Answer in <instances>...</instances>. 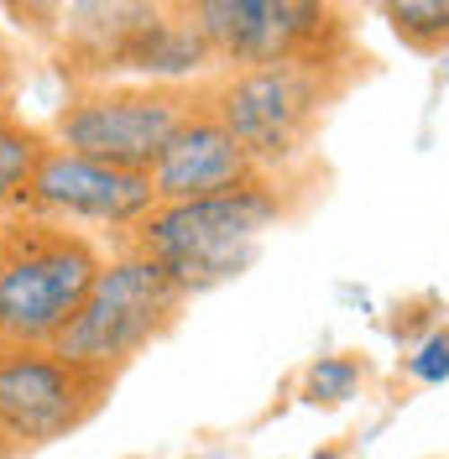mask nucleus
I'll return each mask as SVG.
<instances>
[{"label": "nucleus", "instance_id": "f257e3e1", "mask_svg": "<svg viewBox=\"0 0 449 459\" xmlns=\"http://www.w3.org/2000/svg\"><path fill=\"white\" fill-rule=\"evenodd\" d=\"M287 204L277 178H251L241 188L204 194V199L152 204L131 230H120V246L152 256L189 298L241 277L261 251V235L282 225Z\"/></svg>", "mask_w": 449, "mask_h": 459}, {"label": "nucleus", "instance_id": "f03ea898", "mask_svg": "<svg viewBox=\"0 0 449 459\" xmlns=\"http://www.w3.org/2000/svg\"><path fill=\"white\" fill-rule=\"evenodd\" d=\"M105 272V251L79 225L5 209L0 214V355L48 350Z\"/></svg>", "mask_w": 449, "mask_h": 459}, {"label": "nucleus", "instance_id": "7ed1b4c3", "mask_svg": "<svg viewBox=\"0 0 449 459\" xmlns=\"http://www.w3.org/2000/svg\"><path fill=\"white\" fill-rule=\"evenodd\" d=\"M365 68H319V63H261V68H220L204 79V105L224 120V131L246 146L267 178H282L309 157L324 120Z\"/></svg>", "mask_w": 449, "mask_h": 459}, {"label": "nucleus", "instance_id": "20e7f679", "mask_svg": "<svg viewBox=\"0 0 449 459\" xmlns=\"http://www.w3.org/2000/svg\"><path fill=\"white\" fill-rule=\"evenodd\" d=\"M198 27L220 68L261 63H319V68H365L350 0H178Z\"/></svg>", "mask_w": 449, "mask_h": 459}, {"label": "nucleus", "instance_id": "39448f33", "mask_svg": "<svg viewBox=\"0 0 449 459\" xmlns=\"http://www.w3.org/2000/svg\"><path fill=\"white\" fill-rule=\"evenodd\" d=\"M204 110V79L157 84V79H110V84H74L53 115V142L110 162V168L152 172L168 142Z\"/></svg>", "mask_w": 449, "mask_h": 459}, {"label": "nucleus", "instance_id": "423d86ee", "mask_svg": "<svg viewBox=\"0 0 449 459\" xmlns=\"http://www.w3.org/2000/svg\"><path fill=\"white\" fill-rule=\"evenodd\" d=\"M183 308H189V292L152 256L120 246L105 261V272L94 277L79 314L68 318V329L53 340V350L79 360V366L120 376L157 340H168L178 329V318H183Z\"/></svg>", "mask_w": 449, "mask_h": 459}, {"label": "nucleus", "instance_id": "0eeeda50", "mask_svg": "<svg viewBox=\"0 0 449 459\" xmlns=\"http://www.w3.org/2000/svg\"><path fill=\"white\" fill-rule=\"evenodd\" d=\"M115 381L120 376L79 366L53 344L0 355V459H27L89 429L110 407Z\"/></svg>", "mask_w": 449, "mask_h": 459}, {"label": "nucleus", "instance_id": "6e6552de", "mask_svg": "<svg viewBox=\"0 0 449 459\" xmlns=\"http://www.w3.org/2000/svg\"><path fill=\"white\" fill-rule=\"evenodd\" d=\"M152 204H157L152 172L110 168V162L79 157V152H68V146L53 142L48 162H42L37 178H31L27 204H22V209L53 214V220H68V225L131 230Z\"/></svg>", "mask_w": 449, "mask_h": 459}, {"label": "nucleus", "instance_id": "1a4fd4ad", "mask_svg": "<svg viewBox=\"0 0 449 459\" xmlns=\"http://www.w3.org/2000/svg\"><path fill=\"white\" fill-rule=\"evenodd\" d=\"M172 11V0H68L53 37L57 68L68 84H110L126 79L136 42Z\"/></svg>", "mask_w": 449, "mask_h": 459}, {"label": "nucleus", "instance_id": "9d476101", "mask_svg": "<svg viewBox=\"0 0 449 459\" xmlns=\"http://www.w3.org/2000/svg\"><path fill=\"white\" fill-rule=\"evenodd\" d=\"M251 178H267L246 157V146L224 131V120L209 105L178 131L168 142V152L157 157L152 168V188H157V204L172 199H204V194H224V188H241Z\"/></svg>", "mask_w": 449, "mask_h": 459}, {"label": "nucleus", "instance_id": "9b49d317", "mask_svg": "<svg viewBox=\"0 0 449 459\" xmlns=\"http://www.w3.org/2000/svg\"><path fill=\"white\" fill-rule=\"evenodd\" d=\"M48 152H53L48 131L27 126L16 110H0V214L27 204V188L48 162Z\"/></svg>", "mask_w": 449, "mask_h": 459}, {"label": "nucleus", "instance_id": "f8f14e48", "mask_svg": "<svg viewBox=\"0 0 449 459\" xmlns=\"http://www.w3.org/2000/svg\"><path fill=\"white\" fill-rule=\"evenodd\" d=\"M397 42L418 57L449 53V0H371Z\"/></svg>", "mask_w": 449, "mask_h": 459}, {"label": "nucleus", "instance_id": "ddd939ff", "mask_svg": "<svg viewBox=\"0 0 449 459\" xmlns=\"http://www.w3.org/2000/svg\"><path fill=\"white\" fill-rule=\"evenodd\" d=\"M361 386H365V366L356 355H324L304 376V402H313V407H345L350 397H361Z\"/></svg>", "mask_w": 449, "mask_h": 459}, {"label": "nucleus", "instance_id": "4468645a", "mask_svg": "<svg viewBox=\"0 0 449 459\" xmlns=\"http://www.w3.org/2000/svg\"><path fill=\"white\" fill-rule=\"evenodd\" d=\"M0 5H5V16H11L22 31H31V37H48V42L57 37V27H63V11H68V0H0Z\"/></svg>", "mask_w": 449, "mask_h": 459}, {"label": "nucleus", "instance_id": "2eb2a0df", "mask_svg": "<svg viewBox=\"0 0 449 459\" xmlns=\"http://www.w3.org/2000/svg\"><path fill=\"white\" fill-rule=\"evenodd\" d=\"M408 366H413V376H418L423 386H445L449 381V329H434Z\"/></svg>", "mask_w": 449, "mask_h": 459}, {"label": "nucleus", "instance_id": "dca6fc26", "mask_svg": "<svg viewBox=\"0 0 449 459\" xmlns=\"http://www.w3.org/2000/svg\"><path fill=\"white\" fill-rule=\"evenodd\" d=\"M11 105H16V53L0 37V110H11Z\"/></svg>", "mask_w": 449, "mask_h": 459}]
</instances>
